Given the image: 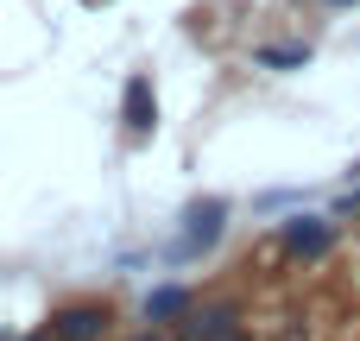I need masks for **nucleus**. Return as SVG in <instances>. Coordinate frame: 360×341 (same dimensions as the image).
I'll use <instances>...</instances> for the list:
<instances>
[{"instance_id":"nucleus-4","label":"nucleus","mask_w":360,"mask_h":341,"mask_svg":"<svg viewBox=\"0 0 360 341\" xmlns=\"http://www.w3.org/2000/svg\"><path fill=\"white\" fill-rule=\"evenodd\" d=\"M323 247H329V221H323V215H297V221H285V253L316 259Z\"/></svg>"},{"instance_id":"nucleus-6","label":"nucleus","mask_w":360,"mask_h":341,"mask_svg":"<svg viewBox=\"0 0 360 341\" xmlns=\"http://www.w3.org/2000/svg\"><path fill=\"white\" fill-rule=\"evenodd\" d=\"M259 63H272V70H291V63H304V51H259Z\"/></svg>"},{"instance_id":"nucleus-10","label":"nucleus","mask_w":360,"mask_h":341,"mask_svg":"<svg viewBox=\"0 0 360 341\" xmlns=\"http://www.w3.org/2000/svg\"><path fill=\"white\" fill-rule=\"evenodd\" d=\"M139 341H152V335H139Z\"/></svg>"},{"instance_id":"nucleus-7","label":"nucleus","mask_w":360,"mask_h":341,"mask_svg":"<svg viewBox=\"0 0 360 341\" xmlns=\"http://www.w3.org/2000/svg\"><path fill=\"white\" fill-rule=\"evenodd\" d=\"M202 341H253V335H240V329H215V335H202Z\"/></svg>"},{"instance_id":"nucleus-3","label":"nucleus","mask_w":360,"mask_h":341,"mask_svg":"<svg viewBox=\"0 0 360 341\" xmlns=\"http://www.w3.org/2000/svg\"><path fill=\"white\" fill-rule=\"evenodd\" d=\"M221 221H228V202H190V215H184V253H196V247H209L215 234H221Z\"/></svg>"},{"instance_id":"nucleus-8","label":"nucleus","mask_w":360,"mask_h":341,"mask_svg":"<svg viewBox=\"0 0 360 341\" xmlns=\"http://www.w3.org/2000/svg\"><path fill=\"white\" fill-rule=\"evenodd\" d=\"M329 6H354V0H329Z\"/></svg>"},{"instance_id":"nucleus-2","label":"nucleus","mask_w":360,"mask_h":341,"mask_svg":"<svg viewBox=\"0 0 360 341\" xmlns=\"http://www.w3.org/2000/svg\"><path fill=\"white\" fill-rule=\"evenodd\" d=\"M120 120H127V133H133V139H146V133L158 127V101H152V76H133V82H127V101H120Z\"/></svg>"},{"instance_id":"nucleus-5","label":"nucleus","mask_w":360,"mask_h":341,"mask_svg":"<svg viewBox=\"0 0 360 341\" xmlns=\"http://www.w3.org/2000/svg\"><path fill=\"white\" fill-rule=\"evenodd\" d=\"M184 304H190V297H184L177 285H165V291H152V297H146V316H152V323H165V316H177Z\"/></svg>"},{"instance_id":"nucleus-1","label":"nucleus","mask_w":360,"mask_h":341,"mask_svg":"<svg viewBox=\"0 0 360 341\" xmlns=\"http://www.w3.org/2000/svg\"><path fill=\"white\" fill-rule=\"evenodd\" d=\"M108 304H63L57 316H51V335L57 341H101L108 335Z\"/></svg>"},{"instance_id":"nucleus-9","label":"nucleus","mask_w":360,"mask_h":341,"mask_svg":"<svg viewBox=\"0 0 360 341\" xmlns=\"http://www.w3.org/2000/svg\"><path fill=\"white\" fill-rule=\"evenodd\" d=\"M32 341H51V335H32Z\"/></svg>"}]
</instances>
